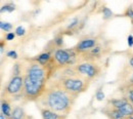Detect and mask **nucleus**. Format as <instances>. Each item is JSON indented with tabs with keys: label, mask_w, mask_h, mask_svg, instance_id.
<instances>
[{
	"label": "nucleus",
	"mask_w": 133,
	"mask_h": 119,
	"mask_svg": "<svg viewBox=\"0 0 133 119\" xmlns=\"http://www.w3.org/2000/svg\"><path fill=\"white\" fill-rule=\"evenodd\" d=\"M76 98V96L66 92V90L62 89L54 82H52L47 84L46 90L40 98L39 102L44 108L68 116L73 108Z\"/></svg>",
	"instance_id": "f257e3e1"
},
{
	"label": "nucleus",
	"mask_w": 133,
	"mask_h": 119,
	"mask_svg": "<svg viewBox=\"0 0 133 119\" xmlns=\"http://www.w3.org/2000/svg\"><path fill=\"white\" fill-rule=\"evenodd\" d=\"M58 87L66 90V92L78 97L80 93L84 92L88 87V79L81 75L66 77V76H59L55 81H53Z\"/></svg>",
	"instance_id": "f03ea898"
},
{
	"label": "nucleus",
	"mask_w": 133,
	"mask_h": 119,
	"mask_svg": "<svg viewBox=\"0 0 133 119\" xmlns=\"http://www.w3.org/2000/svg\"><path fill=\"white\" fill-rule=\"evenodd\" d=\"M24 87L22 91V96L28 101H39L40 98L46 90L47 83L39 82L29 78L28 76L24 75Z\"/></svg>",
	"instance_id": "7ed1b4c3"
},
{
	"label": "nucleus",
	"mask_w": 133,
	"mask_h": 119,
	"mask_svg": "<svg viewBox=\"0 0 133 119\" xmlns=\"http://www.w3.org/2000/svg\"><path fill=\"white\" fill-rule=\"evenodd\" d=\"M49 73L50 72L48 70V66H43L37 62H34L27 66L25 75L33 80L47 83Z\"/></svg>",
	"instance_id": "20e7f679"
},
{
	"label": "nucleus",
	"mask_w": 133,
	"mask_h": 119,
	"mask_svg": "<svg viewBox=\"0 0 133 119\" xmlns=\"http://www.w3.org/2000/svg\"><path fill=\"white\" fill-rule=\"evenodd\" d=\"M74 68L79 75L83 76L87 79L96 78L101 72V69L99 66L96 63L91 62V61H87L84 63L77 64L76 66H74Z\"/></svg>",
	"instance_id": "39448f33"
},
{
	"label": "nucleus",
	"mask_w": 133,
	"mask_h": 119,
	"mask_svg": "<svg viewBox=\"0 0 133 119\" xmlns=\"http://www.w3.org/2000/svg\"><path fill=\"white\" fill-rule=\"evenodd\" d=\"M24 75L12 76V78L8 81L6 87L4 88V92L6 96H17L23 91L24 87Z\"/></svg>",
	"instance_id": "423d86ee"
},
{
	"label": "nucleus",
	"mask_w": 133,
	"mask_h": 119,
	"mask_svg": "<svg viewBox=\"0 0 133 119\" xmlns=\"http://www.w3.org/2000/svg\"><path fill=\"white\" fill-rule=\"evenodd\" d=\"M72 52H74V49L70 51L68 49L57 48L53 53V60L61 67L69 66L72 64V60L74 59V55L72 54Z\"/></svg>",
	"instance_id": "0eeeda50"
},
{
	"label": "nucleus",
	"mask_w": 133,
	"mask_h": 119,
	"mask_svg": "<svg viewBox=\"0 0 133 119\" xmlns=\"http://www.w3.org/2000/svg\"><path fill=\"white\" fill-rule=\"evenodd\" d=\"M96 40L94 38H85L82 39L81 41H79L76 46L73 48L76 53H85L87 51H89L90 49L94 48L96 46Z\"/></svg>",
	"instance_id": "6e6552de"
},
{
	"label": "nucleus",
	"mask_w": 133,
	"mask_h": 119,
	"mask_svg": "<svg viewBox=\"0 0 133 119\" xmlns=\"http://www.w3.org/2000/svg\"><path fill=\"white\" fill-rule=\"evenodd\" d=\"M41 116L43 119H66V115H62L58 113H55L46 108H41Z\"/></svg>",
	"instance_id": "1a4fd4ad"
},
{
	"label": "nucleus",
	"mask_w": 133,
	"mask_h": 119,
	"mask_svg": "<svg viewBox=\"0 0 133 119\" xmlns=\"http://www.w3.org/2000/svg\"><path fill=\"white\" fill-rule=\"evenodd\" d=\"M104 113L107 114V116L110 119H124L125 116L122 114V112L120 111V109H115V108H111L109 110H105Z\"/></svg>",
	"instance_id": "9d476101"
},
{
	"label": "nucleus",
	"mask_w": 133,
	"mask_h": 119,
	"mask_svg": "<svg viewBox=\"0 0 133 119\" xmlns=\"http://www.w3.org/2000/svg\"><path fill=\"white\" fill-rule=\"evenodd\" d=\"M27 114L25 112V110L19 107V106H17L14 110H12V113H11V116L9 119H27Z\"/></svg>",
	"instance_id": "9b49d317"
},
{
	"label": "nucleus",
	"mask_w": 133,
	"mask_h": 119,
	"mask_svg": "<svg viewBox=\"0 0 133 119\" xmlns=\"http://www.w3.org/2000/svg\"><path fill=\"white\" fill-rule=\"evenodd\" d=\"M50 61H51V55L49 52H43L40 55H38L37 59L35 60V62H37L43 66H48Z\"/></svg>",
	"instance_id": "f8f14e48"
},
{
	"label": "nucleus",
	"mask_w": 133,
	"mask_h": 119,
	"mask_svg": "<svg viewBox=\"0 0 133 119\" xmlns=\"http://www.w3.org/2000/svg\"><path fill=\"white\" fill-rule=\"evenodd\" d=\"M1 113L4 114V116L8 119L10 118L11 113H12V110H11V108H10L9 103L7 102L6 100H4V99H3L2 102H1Z\"/></svg>",
	"instance_id": "ddd939ff"
},
{
	"label": "nucleus",
	"mask_w": 133,
	"mask_h": 119,
	"mask_svg": "<svg viewBox=\"0 0 133 119\" xmlns=\"http://www.w3.org/2000/svg\"><path fill=\"white\" fill-rule=\"evenodd\" d=\"M120 111L125 116V118H130L133 116V105L131 103L128 102L120 109Z\"/></svg>",
	"instance_id": "4468645a"
},
{
	"label": "nucleus",
	"mask_w": 133,
	"mask_h": 119,
	"mask_svg": "<svg viewBox=\"0 0 133 119\" xmlns=\"http://www.w3.org/2000/svg\"><path fill=\"white\" fill-rule=\"evenodd\" d=\"M128 103V100L124 97V98H121V99H114L112 101H110V104L113 106V108L115 109H121L125 104Z\"/></svg>",
	"instance_id": "2eb2a0df"
},
{
	"label": "nucleus",
	"mask_w": 133,
	"mask_h": 119,
	"mask_svg": "<svg viewBox=\"0 0 133 119\" xmlns=\"http://www.w3.org/2000/svg\"><path fill=\"white\" fill-rule=\"evenodd\" d=\"M128 102L133 105V86L132 87H126V97Z\"/></svg>",
	"instance_id": "dca6fc26"
},
{
	"label": "nucleus",
	"mask_w": 133,
	"mask_h": 119,
	"mask_svg": "<svg viewBox=\"0 0 133 119\" xmlns=\"http://www.w3.org/2000/svg\"><path fill=\"white\" fill-rule=\"evenodd\" d=\"M0 27H1V29H2L3 31H5V32H9V31L11 30V28H12V25H11L10 23H4V22H1V23H0Z\"/></svg>",
	"instance_id": "f3484780"
},
{
	"label": "nucleus",
	"mask_w": 133,
	"mask_h": 119,
	"mask_svg": "<svg viewBox=\"0 0 133 119\" xmlns=\"http://www.w3.org/2000/svg\"><path fill=\"white\" fill-rule=\"evenodd\" d=\"M102 14H103V18H104V20H108V18L112 17V16H113V12H112V11L110 10V8H108V7H104V8H103Z\"/></svg>",
	"instance_id": "a211bd4d"
},
{
	"label": "nucleus",
	"mask_w": 133,
	"mask_h": 119,
	"mask_svg": "<svg viewBox=\"0 0 133 119\" xmlns=\"http://www.w3.org/2000/svg\"><path fill=\"white\" fill-rule=\"evenodd\" d=\"M15 10V5L14 4H6L4 6H2L1 11H14Z\"/></svg>",
	"instance_id": "6ab92c4d"
},
{
	"label": "nucleus",
	"mask_w": 133,
	"mask_h": 119,
	"mask_svg": "<svg viewBox=\"0 0 133 119\" xmlns=\"http://www.w3.org/2000/svg\"><path fill=\"white\" fill-rule=\"evenodd\" d=\"M78 23H79V20H78L77 17H74V18L72 20V22L69 24V26H68V29L70 30V29H73V28H75V27L78 25Z\"/></svg>",
	"instance_id": "aec40b11"
},
{
	"label": "nucleus",
	"mask_w": 133,
	"mask_h": 119,
	"mask_svg": "<svg viewBox=\"0 0 133 119\" xmlns=\"http://www.w3.org/2000/svg\"><path fill=\"white\" fill-rule=\"evenodd\" d=\"M25 33H26V30H25L22 26L17 27V30H16V35H17V36H24Z\"/></svg>",
	"instance_id": "412c9836"
},
{
	"label": "nucleus",
	"mask_w": 133,
	"mask_h": 119,
	"mask_svg": "<svg viewBox=\"0 0 133 119\" xmlns=\"http://www.w3.org/2000/svg\"><path fill=\"white\" fill-rule=\"evenodd\" d=\"M104 98H105V96H104L103 91H101V90H98V91L96 92V100H97V101H102Z\"/></svg>",
	"instance_id": "4be33fe9"
},
{
	"label": "nucleus",
	"mask_w": 133,
	"mask_h": 119,
	"mask_svg": "<svg viewBox=\"0 0 133 119\" xmlns=\"http://www.w3.org/2000/svg\"><path fill=\"white\" fill-rule=\"evenodd\" d=\"M21 74V71H19V65L16 64L15 67H14V76H18Z\"/></svg>",
	"instance_id": "5701e85b"
},
{
	"label": "nucleus",
	"mask_w": 133,
	"mask_h": 119,
	"mask_svg": "<svg viewBox=\"0 0 133 119\" xmlns=\"http://www.w3.org/2000/svg\"><path fill=\"white\" fill-rule=\"evenodd\" d=\"M54 43L57 45V46H61L63 44V37L62 36H57L55 39H54Z\"/></svg>",
	"instance_id": "b1692460"
},
{
	"label": "nucleus",
	"mask_w": 133,
	"mask_h": 119,
	"mask_svg": "<svg viewBox=\"0 0 133 119\" xmlns=\"http://www.w3.org/2000/svg\"><path fill=\"white\" fill-rule=\"evenodd\" d=\"M6 54H7V57H8V58H11V59H17V51H8V52H7Z\"/></svg>",
	"instance_id": "393cba45"
},
{
	"label": "nucleus",
	"mask_w": 133,
	"mask_h": 119,
	"mask_svg": "<svg viewBox=\"0 0 133 119\" xmlns=\"http://www.w3.org/2000/svg\"><path fill=\"white\" fill-rule=\"evenodd\" d=\"M132 86H133V72L130 74V77H129V80L127 82L126 87H132Z\"/></svg>",
	"instance_id": "a878e982"
},
{
	"label": "nucleus",
	"mask_w": 133,
	"mask_h": 119,
	"mask_svg": "<svg viewBox=\"0 0 133 119\" xmlns=\"http://www.w3.org/2000/svg\"><path fill=\"white\" fill-rule=\"evenodd\" d=\"M15 37H16V33H7V35L5 36V39H6L7 41H10V40H12Z\"/></svg>",
	"instance_id": "bb28decb"
},
{
	"label": "nucleus",
	"mask_w": 133,
	"mask_h": 119,
	"mask_svg": "<svg viewBox=\"0 0 133 119\" xmlns=\"http://www.w3.org/2000/svg\"><path fill=\"white\" fill-rule=\"evenodd\" d=\"M128 46H133V36L132 35H129L128 36Z\"/></svg>",
	"instance_id": "cd10ccee"
},
{
	"label": "nucleus",
	"mask_w": 133,
	"mask_h": 119,
	"mask_svg": "<svg viewBox=\"0 0 133 119\" xmlns=\"http://www.w3.org/2000/svg\"><path fill=\"white\" fill-rule=\"evenodd\" d=\"M129 66H130L131 69H133V55H131L129 58Z\"/></svg>",
	"instance_id": "c85d7f7f"
},
{
	"label": "nucleus",
	"mask_w": 133,
	"mask_h": 119,
	"mask_svg": "<svg viewBox=\"0 0 133 119\" xmlns=\"http://www.w3.org/2000/svg\"><path fill=\"white\" fill-rule=\"evenodd\" d=\"M0 119H5V116H4V114H0Z\"/></svg>",
	"instance_id": "c756f323"
},
{
	"label": "nucleus",
	"mask_w": 133,
	"mask_h": 119,
	"mask_svg": "<svg viewBox=\"0 0 133 119\" xmlns=\"http://www.w3.org/2000/svg\"><path fill=\"white\" fill-rule=\"evenodd\" d=\"M129 14H130V16H132V17H133V11L132 10H129Z\"/></svg>",
	"instance_id": "7c9ffc66"
},
{
	"label": "nucleus",
	"mask_w": 133,
	"mask_h": 119,
	"mask_svg": "<svg viewBox=\"0 0 133 119\" xmlns=\"http://www.w3.org/2000/svg\"><path fill=\"white\" fill-rule=\"evenodd\" d=\"M129 119H133V116H132V117H130V118H129Z\"/></svg>",
	"instance_id": "2f4dec72"
},
{
	"label": "nucleus",
	"mask_w": 133,
	"mask_h": 119,
	"mask_svg": "<svg viewBox=\"0 0 133 119\" xmlns=\"http://www.w3.org/2000/svg\"><path fill=\"white\" fill-rule=\"evenodd\" d=\"M124 119H129V118H124Z\"/></svg>",
	"instance_id": "473e14b6"
}]
</instances>
